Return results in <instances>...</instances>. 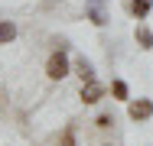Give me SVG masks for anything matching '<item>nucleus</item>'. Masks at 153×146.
I'll return each mask as SVG.
<instances>
[{
    "label": "nucleus",
    "mask_w": 153,
    "mask_h": 146,
    "mask_svg": "<svg viewBox=\"0 0 153 146\" xmlns=\"http://www.w3.org/2000/svg\"><path fill=\"white\" fill-rule=\"evenodd\" d=\"M150 7H153V0H134V3H130V13L143 20V16L150 13Z\"/></svg>",
    "instance_id": "nucleus-6"
},
{
    "label": "nucleus",
    "mask_w": 153,
    "mask_h": 146,
    "mask_svg": "<svg viewBox=\"0 0 153 146\" xmlns=\"http://www.w3.org/2000/svg\"><path fill=\"white\" fill-rule=\"evenodd\" d=\"M111 123H114V120H111L108 114H101V117H98V127H101V130H104V127H111Z\"/></svg>",
    "instance_id": "nucleus-10"
},
{
    "label": "nucleus",
    "mask_w": 153,
    "mask_h": 146,
    "mask_svg": "<svg viewBox=\"0 0 153 146\" xmlns=\"http://www.w3.org/2000/svg\"><path fill=\"white\" fill-rule=\"evenodd\" d=\"M16 39V26L10 23V20H0V46H7V42H13Z\"/></svg>",
    "instance_id": "nucleus-4"
},
{
    "label": "nucleus",
    "mask_w": 153,
    "mask_h": 146,
    "mask_svg": "<svg viewBox=\"0 0 153 146\" xmlns=\"http://www.w3.org/2000/svg\"><path fill=\"white\" fill-rule=\"evenodd\" d=\"M46 75H49L52 81H59V78L68 75V58H65V52H52V55H49V62H46Z\"/></svg>",
    "instance_id": "nucleus-1"
},
{
    "label": "nucleus",
    "mask_w": 153,
    "mask_h": 146,
    "mask_svg": "<svg viewBox=\"0 0 153 146\" xmlns=\"http://www.w3.org/2000/svg\"><path fill=\"white\" fill-rule=\"evenodd\" d=\"M137 36H140V42H143L147 49L153 46V36H150V29H137Z\"/></svg>",
    "instance_id": "nucleus-8"
},
{
    "label": "nucleus",
    "mask_w": 153,
    "mask_h": 146,
    "mask_svg": "<svg viewBox=\"0 0 153 146\" xmlns=\"http://www.w3.org/2000/svg\"><path fill=\"white\" fill-rule=\"evenodd\" d=\"M101 94H104V88L98 85L94 78L82 85V101H85V104H98V101H101Z\"/></svg>",
    "instance_id": "nucleus-3"
},
{
    "label": "nucleus",
    "mask_w": 153,
    "mask_h": 146,
    "mask_svg": "<svg viewBox=\"0 0 153 146\" xmlns=\"http://www.w3.org/2000/svg\"><path fill=\"white\" fill-rule=\"evenodd\" d=\"M62 146H75V130H65L62 133Z\"/></svg>",
    "instance_id": "nucleus-9"
},
{
    "label": "nucleus",
    "mask_w": 153,
    "mask_h": 146,
    "mask_svg": "<svg viewBox=\"0 0 153 146\" xmlns=\"http://www.w3.org/2000/svg\"><path fill=\"white\" fill-rule=\"evenodd\" d=\"M75 72H78V78H82V81H91V78H94L91 62H85V58H78V62H75Z\"/></svg>",
    "instance_id": "nucleus-5"
},
{
    "label": "nucleus",
    "mask_w": 153,
    "mask_h": 146,
    "mask_svg": "<svg viewBox=\"0 0 153 146\" xmlns=\"http://www.w3.org/2000/svg\"><path fill=\"white\" fill-rule=\"evenodd\" d=\"M127 114H130V120H150L153 117V101H147V97L134 101V104L127 107Z\"/></svg>",
    "instance_id": "nucleus-2"
},
{
    "label": "nucleus",
    "mask_w": 153,
    "mask_h": 146,
    "mask_svg": "<svg viewBox=\"0 0 153 146\" xmlns=\"http://www.w3.org/2000/svg\"><path fill=\"white\" fill-rule=\"evenodd\" d=\"M111 91H114V97H127V85H124V81H114V85H111Z\"/></svg>",
    "instance_id": "nucleus-7"
}]
</instances>
